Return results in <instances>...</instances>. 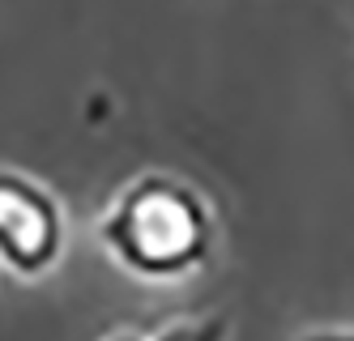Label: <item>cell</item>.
<instances>
[{
  "label": "cell",
  "instance_id": "obj_4",
  "mask_svg": "<svg viewBox=\"0 0 354 341\" xmlns=\"http://www.w3.org/2000/svg\"><path fill=\"white\" fill-rule=\"evenodd\" d=\"M303 341H354V333H312V337H303Z\"/></svg>",
  "mask_w": 354,
  "mask_h": 341
},
{
  "label": "cell",
  "instance_id": "obj_5",
  "mask_svg": "<svg viewBox=\"0 0 354 341\" xmlns=\"http://www.w3.org/2000/svg\"><path fill=\"white\" fill-rule=\"evenodd\" d=\"M111 341H141V337H111Z\"/></svg>",
  "mask_w": 354,
  "mask_h": 341
},
{
  "label": "cell",
  "instance_id": "obj_3",
  "mask_svg": "<svg viewBox=\"0 0 354 341\" xmlns=\"http://www.w3.org/2000/svg\"><path fill=\"white\" fill-rule=\"evenodd\" d=\"M154 341H222V324L209 320V324H171L167 333H158Z\"/></svg>",
  "mask_w": 354,
  "mask_h": 341
},
{
  "label": "cell",
  "instance_id": "obj_1",
  "mask_svg": "<svg viewBox=\"0 0 354 341\" xmlns=\"http://www.w3.org/2000/svg\"><path fill=\"white\" fill-rule=\"evenodd\" d=\"M103 243L141 277H180L209 248V214L180 179L141 175L107 209Z\"/></svg>",
  "mask_w": 354,
  "mask_h": 341
},
{
  "label": "cell",
  "instance_id": "obj_2",
  "mask_svg": "<svg viewBox=\"0 0 354 341\" xmlns=\"http://www.w3.org/2000/svg\"><path fill=\"white\" fill-rule=\"evenodd\" d=\"M64 248L56 196L21 171H0V260L17 273H47Z\"/></svg>",
  "mask_w": 354,
  "mask_h": 341
}]
</instances>
